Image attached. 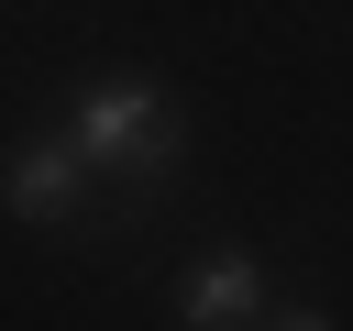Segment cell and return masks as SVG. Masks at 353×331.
<instances>
[{
	"label": "cell",
	"mask_w": 353,
	"mask_h": 331,
	"mask_svg": "<svg viewBox=\"0 0 353 331\" xmlns=\"http://www.w3.org/2000/svg\"><path fill=\"white\" fill-rule=\"evenodd\" d=\"M66 132H77L88 177H165V166H176V110H165V88H143V77L88 88Z\"/></svg>",
	"instance_id": "6da1fadb"
},
{
	"label": "cell",
	"mask_w": 353,
	"mask_h": 331,
	"mask_svg": "<svg viewBox=\"0 0 353 331\" xmlns=\"http://www.w3.org/2000/svg\"><path fill=\"white\" fill-rule=\"evenodd\" d=\"M77 188H88L77 132H44V143H22V154L0 166V199H11L22 221H66V210H77Z\"/></svg>",
	"instance_id": "7a4b0ae2"
},
{
	"label": "cell",
	"mask_w": 353,
	"mask_h": 331,
	"mask_svg": "<svg viewBox=\"0 0 353 331\" xmlns=\"http://www.w3.org/2000/svg\"><path fill=\"white\" fill-rule=\"evenodd\" d=\"M254 309H265V265H254V254H199L176 320H188V331H243Z\"/></svg>",
	"instance_id": "3957f363"
},
{
	"label": "cell",
	"mask_w": 353,
	"mask_h": 331,
	"mask_svg": "<svg viewBox=\"0 0 353 331\" xmlns=\"http://www.w3.org/2000/svg\"><path fill=\"white\" fill-rule=\"evenodd\" d=\"M276 331H331V320H309V309H276Z\"/></svg>",
	"instance_id": "277c9868"
}]
</instances>
